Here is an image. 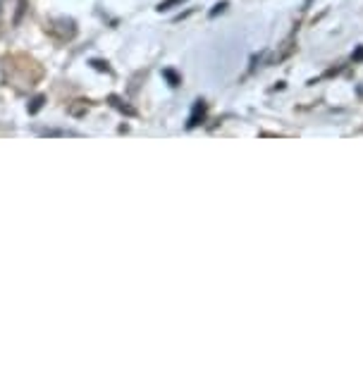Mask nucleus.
<instances>
[{"instance_id": "1", "label": "nucleus", "mask_w": 363, "mask_h": 365, "mask_svg": "<svg viewBox=\"0 0 363 365\" xmlns=\"http://www.w3.org/2000/svg\"><path fill=\"white\" fill-rule=\"evenodd\" d=\"M203 115H205V106H203V101H196V106H194V113H191L189 117V129H194L198 125V120H203Z\"/></svg>"}, {"instance_id": "2", "label": "nucleus", "mask_w": 363, "mask_h": 365, "mask_svg": "<svg viewBox=\"0 0 363 365\" xmlns=\"http://www.w3.org/2000/svg\"><path fill=\"white\" fill-rule=\"evenodd\" d=\"M182 3H184V0H165V3H160V5H158V10H160V12H165V10L173 8V5H182Z\"/></svg>"}, {"instance_id": "3", "label": "nucleus", "mask_w": 363, "mask_h": 365, "mask_svg": "<svg viewBox=\"0 0 363 365\" xmlns=\"http://www.w3.org/2000/svg\"><path fill=\"white\" fill-rule=\"evenodd\" d=\"M225 8H227V3H218V5H215V8H213V10H210V17L220 15V12H223Z\"/></svg>"}, {"instance_id": "4", "label": "nucleus", "mask_w": 363, "mask_h": 365, "mask_svg": "<svg viewBox=\"0 0 363 365\" xmlns=\"http://www.w3.org/2000/svg\"><path fill=\"white\" fill-rule=\"evenodd\" d=\"M165 77H168L170 81H173V86L180 84V81H177V77H175V72H165Z\"/></svg>"}, {"instance_id": "5", "label": "nucleus", "mask_w": 363, "mask_h": 365, "mask_svg": "<svg viewBox=\"0 0 363 365\" xmlns=\"http://www.w3.org/2000/svg\"><path fill=\"white\" fill-rule=\"evenodd\" d=\"M354 60H363V48H361V51H359V53H356V55H354Z\"/></svg>"}, {"instance_id": "6", "label": "nucleus", "mask_w": 363, "mask_h": 365, "mask_svg": "<svg viewBox=\"0 0 363 365\" xmlns=\"http://www.w3.org/2000/svg\"><path fill=\"white\" fill-rule=\"evenodd\" d=\"M0 10H3V0H0Z\"/></svg>"}]
</instances>
